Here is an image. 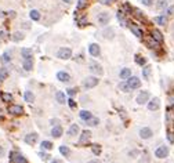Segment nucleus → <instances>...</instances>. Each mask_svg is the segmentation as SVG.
I'll list each match as a JSON object with an SVG mask.
<instances>
[{
  "label": "nucleus",
  "instance_id": "obj_1",
  "mask_svg": "<svg viewBox=\"0 0 174 163\" xmlns=\"http://www.w3.org/2000/svg\"><path fill=\"white\" fill-rule=\"evenodd\" d=\"M57 57L61 58V60H69L72 57V50L69 47H61L57 53Z\"/></svg>",
  "mask_w": 174,
  "mask_h": 163
},
{
  "label": "nucleus",
  "instance_id": "obj_2",
  "mask_svg": "<svg viewBox=\"0 0 174 163\" xmlns=\"http://www.w3.org/2000/svg\"><path fill=\"white\" fill-rule=\"evenodd\" d=\"M155 156L158 158V159H165L169 156V147L166 145H160V147L156 148V151H155Z\"/></svg>",
  "mask_w": 174,
  "mask_h": 163
},
{
  "label": "nucleus",
  "instance_id": "obj_3",
  "mask_svg": "<svg viewBox=\"0 0 174 163\" xmlns=\"http://www.w3.org/2000/svg\"><path fill=\"white\" fill-rule=\"evenodd\" d=\"M127 83H128L130 90H135V89H140L141 87V80L137 78V76H130V78L127 79Z\"/></svg>",
  "mask_w": 174,
  "mask_h": 163
},
{
  "label": "nucleus",
  "instance_id": "obj_4",
  "mask_svg": "<svg viewBox=\"0 0 174 163\" xmlns=\"http://www.w3.org/2000/svg\"><path fill=\"white\" fill-rule=\"evenodd\" d=\"M7 112L11 113V115H14V116H19V115L24 113V108L21 105H10L7 108Z\"/></svg>",
  "mask_w": 174,
  "mask_h": 163
},
{
  "label": "nucleus",
  "instance_id": "obj_5",
  "mask_svg": "<svg viewBox=\"0 0 174 163\" xmlns=\"http://www.w3.org/2000/svg\"><path fill=\"white\" fill-rule=\"evenodd\" d=\"M98 78H94V76H88V78L84 79V82H83V86L86 87V89H93L95 86L98 85Z\"/></svg>",
  "mask_w": 174,
  "mask_h": 163
},
{
  "label": "nucleus",
  "instance_id": "obj_6",
  "mask_svg": "<svg viewBox=\"0 0 174 163\" xmlns=\"http://www.w3.org/2000/svg\"><path fill=\"white\" fill-rule=\"evenodd\" d=\"M97 21H98V23L100 25H106V23H109V21H111V15L108 14V13H100L98 14V17H97Z\"/></svg>",
  "mask_w": 174,
  "mask_h": 163
},
{
  "label": "nucleus",
  "instance_id": "obj_7",
  "mask_svg": "<svg viewBox=\"0 0 174 163\" xmlns=\"http://www.w3.org/2000/svg\"><path fill=\"white\" fill-rule=\"evenodd\" d=\"M10 160L14 163H26V159L21 154H15V152H11L10 154Z\"/></svg>",
  "mask_w": 174,
  "mask_h": 163
},
{
  "label": "nucleus",
  "instance_id": "obj_8",
  "mask_svg": "<svg viewBox=\"0 0 174 163\" xmlns=\"http://www.w3.org/2000/svg\"><path fill=\"white\" fill-rule=\"evenodd\" d=\"M88 53H90V55H93V57H98V55L101 54V48H100V46L97 43H91L88 46Z\"/></svg>",
  "mask_w": 174,
  "mask_h": 163
},
{
  "label": "nucleus",
  "instance_id": "obj_9",
  "mask_svg": "<svg viewBox=\"0 0 174 163\" xmlns=\"http://www.w3.org/2000/svg\"><path fill=\"white\" fill-rule=\"evenodd\" d=\"M57 79H58L60 82H62V83H68V82L71 80V75H69L68 72H65V70H60V72L57 73Z\"/></svg>",
  "mask_w": 174,
  "mask_h": 163
},
{
  "label": "nucleus",
  "instance_id": "obj_10",
  "mask_svg": "<svg viewBox=\"0 0 174 163\" xmlns=\"http://www.w3.org/2000/svg\"><path fill=\"white\" fill-rule=\"evenodd\" d=\"M159 107H160V100L158 97H153L149 102H148V109L149 111H158Z\"/></svg>",
  "mask_w": 174,
  "mask_h": 163
},
{
  "label": "nucleus",
  "instance_id": "obj_11",
  "mask_svg": "<svg viewBox=\"0 0 174 163\" xmlns=\"http://www.w3.org/2000/svg\"><path fill=\"white\" fill-rule=\"evenodd\" d=\"M140 137L143 138V140H148L152 137V130H151L149 127H143V129H140Z\"/></svg>",
  "mask_w": 174,
  "mask_h": 163
},
{
  "label": "nucleus",
  "instance_id": "obj_12",
  "mask_svg": "<svg viewBox=\"0 0 174 163\" xmlns=\"http://www.w3.org/2000/svg\"><path fill=\"white\" fill-rule=\"evenodd\" d=\"M90 70H91L94 75H102V73H104L102 66H101V65H98L97 62H91V64H90Z\"/></svg>",
  "mask_w": 174,
  "mask_h": 163
},
{
  "label": "nucleus",
  "instance_id": "obj_13",
  "mask_svg": "<svg viewBox=\"0 0 174 163\" xmlns=\"http://www.w3.org/2000/svg\"><path fill=\"white\" fill-rule=\"evenodd\" d=\"M148 100H149V93H148V91H141V93L138 94V97H137V102H138L140 105L145 104Z\"/></svg>",
  "mask_w": 174,
  "mask_h": 163
},
{
  "label": "nucleus",
  "instance_id": "obj_14",
  "mask_svg": "<svg viewBox=\"0 0 174 163\" xmlns=\"http://www.w3.org/2000/svg\"><path fill=\"white\" fill-rule=\"evenodd\" d=\"M36 141H37V134L36 133H29L28 135H25V142L28 145H33Z\"/></svg>",
  "mask_w": 174,
  "mask_h": 163
},
{
  "label": "nucleus",
  "instance_id": "obj_15",
  "mask_svg": "<svg viewBox=\"0 0 174 163\" xmlns=\"http://www.w3.org/2000/svg\"><path fill=\"white\" fill-rule=\"evenodd\" d=\"M90 138H91V133L87 131V130H84V131L82 133V135H80L79 142H80V144H87V142L90 141Z\"/></svg>",
  "mask_w": 174,
  "mask_h": 163
},
{
  "label": "nucleus",
  "instance_id": "obj_16",
  "mask_svg": "<svg viewBox=\"0 0 174 163\" xmlns=\"http://www.w3.org/2000/svg\"><path fill=\"white\" fill-rule=\"evenodd\" d=\"M62 133H64V130H62L61 126H54V127L51 129V135L56 137V138H60V137L62 135Z\"/></svg>",
  "mask_w": 174,
  "mask_h": 163
},
{
  "label": "nucleus",
  "instance_id": "obj_17",
  "mask_svg": "<svg viewBox=\"0 0 174 163\" xmlns=\"http://www.w3.org/2000/svg\"><path fill=\"white\" fill-rule=\"evenodd\" d=\"M119 76H120L122 80H127V79L131 76V69H130V68H123V69L120 70Z\"/></svg>",
  "mask_w": 174,
  "mask_h": 163
},
{
  "label": "nucleus",
  "instance_id": "obj_18",
  "mask_svg": "<svg viewBox=\"0 0 174 163\" xmlns=\"http://www.w3.org/2000/svg\"><path fill=\"white\" fill-rule=\"evenodd\" d=\"M21 55H22V58H24V60H32V55H33V53H32L31 48L24 47V48L21 50Z\"/></svg>",
  "mask_w": 174,
  "mask_h": 163
},
{
  "label": "nucleus",
  "instance_id": "obj_19",
  "mask_svg": "<svg viewBox=\"0 0 174 163\" xmlns=\"http://www.w3.org/2000/svg\"><path fill=\"white\" fill-rule=\"evenodd\" d=\"M79 130H80V129H79V124L73 123V124H71V127L68 129V134H69V135H72V137H73V135H78Z\"/></svg>",
  "mask_w": 174,
  "mask_h": 163
},
{
  "label": "nucleus",
  "instance_id": "obj_20",
  "mask_svg": "<svg viewBox=\"0 0 174 163\" xmlns=\"http://www.w3.org/2000/svg\"><path fill=\"white\" fill-rule=\"evenodd\" d=\"M152 38L156 40L158 43H162V42H163V35H162V32L158 31V29H153V31H152Z\"/></svg>",
  "mask_w": 174,
  "mask_h": 163
},
{
  "label": "nucleus",
  "instance_id": "obj_21",
  "mask_svg": "<svg viewBox=\"0 0 174 163\" xmlns=\"http://www.w3.org/2000/svg\"><path fill=\"white\" fill-rule=\"evenodd\" d=\"M79 117L83 120V122H87L88 119H91V117H93V113H91V112H88V111H80Z\"/></svg>",
  "mask_w": 174,
  "mask_h": 163
},
{
  "label": "nucleus",
  "instance_id": "obj_22",
  "mask_svg": "<svg viewBox=\"0 0 174 163\" xmlns=\"http://www.w3.org/2000/svg\"><path fill=\"white\" fill-rule=\"evenodd\" d=\"M130 31L133 32V33H134L137 38H143V36H144L143 31H141V29H140L137 25H133V23H131V25H130Z\"/></svg>",
  "mask_w": 174,
  "mask_h": 163
},
{
  "label": "nucleus",
  "instance_id": "obj_23",
  "mask_svg": "<svg viewBox=\"0 0 174 163\" xmlns=\"http://www.w3.org/2000/svg\"><path fill=\"white\" fill-rule=\"evenodd\" d=\"M147 46L149 47V48H158V47H159V43H158V42H156L155 39H153L152 36H151V38H148V39H147Z\"/></svg>",
  "mask_w": 174,
  "mask_h": 163
},
{
  "label": "nucleus",
  "instance_id": "obj_24",
  "mask_svg": "<svg viewBox=\"0 0 174 163\" xmlns=\"http://www.w3.org/2000/svg\"><path fill=\"white\" fill-rule=\"evenodd\" d=\"M155 22L158 23V25H162V26H165V25L167 23L166 15H158V17H155Z\"/></svg>",
  "mask_w": 174,
  "mask_h": 163
},
{
  "label": "nucleus",
  "instance_id": "obj_25",
  "mask_svg": "<svg viewBox=\"0 0 174 163\" xmlns=\"http://www.w3.org/2000/svg\"><path fill=\"white\" fill-rule=\"evenodd\" d=\"M56 100L58 104H65L66 102V100H65V94L62 93V91H57L56 93Z\"/></svg>",
  "mask_w": 174,
  "mask_h": 163
},
{
  "label": "nucleus",
  "instance_id": "obj_26",
  "mask_svg": "<svg viewBox=\"0 0 174 163\" xmlns=\"http://www.w3.org/2000/svg\"><path fill=\"white\" fill-rule=\"evenodd\" d=\"M24 97H25V101L29 102V104H32V102L35 101V94L32 93V91H25Z\"/></svg>",
  "mask_w": 174,
  "mask_h": 163
},
{
  "label": "nucleus",
  "instance_id": "obj_27",
  "mask_svg": "<svg viewBox=\"0 0 174 163\" xmlns=\"http://www.w3.org/2000/svg\"><path fill=\"white\" fill-rule=\"evenodd\" d=\"M22 66H24L25 70H32V68H33V61L32 60H24Z\"/></svg>",
  "mask_w": 174,
  "mask_h": 163
},
{
  "label": "nucleus",
  "instance_id": "obj_28",
  "mask_svg": "<svg viewBox=\"0 0 174 163\" xmlns=\"http://www.w3.org/2000/svg\"><path fill=\"white\" fill-rule=\"evenodd\" d=\"M29 17H31L32 21H39L40 19V13L37 10H32L31 13H29Z\"/></svg>",
  "mask_w": 174,
  "mask_h": 163
},
{
  "label": "nucleus",
  "instance_id": "obj_29",
  "mask_svg": "<svg viewBox=\"0 0 174 163\" xmlns=\"http://www.w3.org/2000/svg\"><path fill=\"white\" fill-rule=\"evenodd\" d=\"M60 152H61V155L65 156V158H68V156L71 155V149L68 147H65V145H61V147H60Z\"/></svg>",
  "mask_w": 174,
  "mask_h": 163
},
{
  "label": "nucleus",
  "instance_id": "obj_30",
  "mask_svg": "<svg viewBox=\"0 0 174 163\" xmlns=\"http://www.w3.org/2000/svg\"><path fill=\"white\" fill-rule=\"evenodd\" d=\"M40 147H41V149H44V151H50V149H53V144L50 141H41Z\"/></svg>",
  "mask_w": 174,
  "mask_h": 163
},
{
  "label": "nucleus",
  "instance_id": "obj_31",
  "mask_svg": "<svg viewBox=\"0 0 174 163\" xmlns=\"http://www.w3.org/2000/svg\"><path fill=\"white\" fill-rule=\"evenodd\" d=\"M149 75H151V66L149 65H145L144 66V69H143V76H144V79H149Z\"/></svg>",
  "mask_w": 174,
  "mask_h": 163
},
{
  "label": "nucleus",
  "instance_id": "obj_32",
  "mask_svg": "<svg viewBox=\"0 0 174 163\" xmlns=\"http://www.w3.org/2000/svg\"><path fill=\"white\" fill-rule=\"evenodd\" d=\"M1 100H3V102H11L13 101V95L10 93H1Z\"/></svg>",
  "mask_w": 174,
  "mask_h": 163
},
{
  "label": "nucleus",
  "instance_id": "obj_33",
  "mask_svg": "<svg viewBox=\"0 0 174 163\" xmlns=\"http://www.w3.org/2000/svg\"><path fill=\"white\" fill-rule=\"evenodd\" d=\"M7 76H8V70L6 68H1L0 69V82H4L7 79Z\"/></svg>",
  "mask_w": 174,
  "mask_h": 163
},
{
  "label": "nucleus",
  "instance_id": "obj_34",
  "mask_svg": "<svg viewBox=\"0 0 174 163\" xmlns=\"http://www.w3.org/2000/svg\"><path fill=\"white\" fill-rule=\"evenodd\" d=\"M135 64H138V65L144 66V65L147 64V60L144 58L143 55H135Z\"/></svg>",
  "mask_w": 174,
  "mask_h": 163
},
{
  "label": "nucleus",
  "instance_id": "obj_35",
  "mask_svg": "<svg viewBox=\"0 0 174 163\" xmlns=\"http://www.w3.org/2000/svg\"><path fill=\"white\" fill-rule=\"evenodd\" d=\"M119 89H120L122 91H124V93H127V91H130V87H128V83H127L126 80H124V82H120V85H119Z\"/></svg>",
  "mask_w": 174,
  "mask_h": 163
},
{
  "label": "nucleus",
  "instance_id": "obj_36",
  "mask_svg": "<svg viewBox=\"0 0 174 163\" xmlns=\"http://www.w3.org/2000/svg\"><path fill=\"white\" fill-rule=\"evenodd\" d=\"M86 123H87V126H91V127H94V126H97V124L100 123V120H98V117H94V116H93L91 119H88Z\"/></svg>",
  "mask_w": 174,
  "mask_h": 163
},
{
  "label": "nucleus",
  "instance_id": "obj_37",
  "mask_svg": "<svg viewBox=\"0 0 174 163\" xmlns=\"http://www.w3.org/2000/svg\"><path fill=\"white\" fill-rule=\"evenodd\" d=\"M1 61L4 62V64H7V62L11 61V53H10V51H6L4 54L1 55Z\"/></svg>",
  "mask_w": 174,
  "mask_h": 163
},
{
  "label": "nucleus",
  "instance_id": "obj_38",
  "mask_svg": "<svg viewBox=\"0 0 174 163\" xmlns=\"http://www.w3.org/2000/svg\"><path fill=\"white\" fill-rule=\"evenodd\" d=\"M24 39V33H21V32H15L14 35H13V40L14 42H19V40Z\"/></svg>",
  "mask_w": 174,
  "mask_h": 163
},
{
  "label": "nucleus",
  "instance_id": "obj_39",
  "mask_svg": "<svg viewBox=\"0 0 174 163\" xmlns=\"http://www.w3.org/2000/svg\"><path fill=\"white\" fill-rule=\"evenodd\" d=\"M86 6H87V0H78V4H76L78 10H83Z\"/></svg>",
  "mask_w": 174,
  "mask_h": 163
},
{
  "label": "nucleus",
  "instance_id": "obj_40",
  "mask_svg": "<svg viewBox=\"0 0 174 163\" xmlns=\"http://www.w3.org/2000/svg\"><path fill=\"white\" fill-rule=\"evenodd\" d=\"M91 151H93L94 155H100V154H101V147L97 145V144H94V145H91Z\"/></svg>",
  "mask_w": 174,
  "mask_h": 163
},
{
  "label": "nucleus",
  "instance_id": "obj_41",
  "mask_svg": "<svg viewBox=\"0 0 174 163\" xmlns=\"http://www.w3.org/2000/svg\"><path fill=\"white\" fill-rule=\"evenodd\" d=\"M156 7H158V8H166L167 7V1H166V0H159Z\"/></svg>",
  "mask_w": 174,
  "mask_h": 163
},
{
  "label": "nucleus",
  "instance_id": "obj_42",
  "mask_svg": "<svg viewBox=\"0 0 174 163\" xmlns=\"http://www.w3.org/2000/svg\"><path fill=\"white\" fill-rule=\"evenodd\" d=\"M167 140H169L170 142H171V144H173V142H174V133H171V131L167 133Z\"/></svg>",
  "mask_w": 174,
  "mask_h": 163
},
{
  "label": "nucleus",
  "instance_id": "obj_43",
  "mask_svg": "<svg viewBox=\"0 0 174 163\" xmlns=\"http://www.w3.org/2000/svg\"><path fill=\"white\" fill-rule=\"evenodd\" d=\"M75 93H76V89H68V90H66V94H68V95H75Z\"/></svg>",
  "mask_w": 174,
  "mask_h": 163
},
{
  "label": "nucleus",
  "instance_id": "obj_44",
  "mask_svg": "<svg viewBox=\"0 0 174 163\" xmlns=\"http://www.w3.org/2000/svg\"><path fill=\"white\" fill-rule=\"evenodd\" d=\"M68 104H69V107H71V108H76V102L73 101V100H72V98H69V100H68Z\"/></svg>",
  "mask_w": 174,
  "mask_h": 163
},
{
  "label": "nucleus",
  "instance_id": "obj_45",
  "mask_svg": "<svg viewBox=\"0 0 174 163\" xmlns=\"http://www.w3.org/2000/svg\"><path fill=\"white\" fill-rule=\"evenodd\" d=\"M100 1H101L102 4H105V6H109V4H112L115 0H100Z\"/></svg>",
  "mask_w": 174,
  "mask_h": 163
},
{
  "label": "nucleus",
  "instance_id": "obj_46",
  "mask_svg": "<svg viewBox=\"0 0 174 163\" xmlns=\"http://www.w3.org/2000/svg\"><path fill=\"white\" fill-rule=\"evenodd\" d=\"M39 156H40V158H41V159H43V160H47L48 158H50V156H48L47 154H44V152H40V154H39Z\"/></svg>",
  "mask_w": 174,
  "mask_h": 163
},
{
  "label": "nucleus",
  "instance_id": "obj_47",
  "mask_svg": "<svg viewBox=\"0 0 174 163\" xmlns=\"http://www.w3.org/2000/svg\"><path fill=\"white\" fill-rule=\"evenodd\" d=\"M141 3H143V4H145V6H152L153 0H141Z\"/></svg>",
  "mask_w": 174,
  "mask_h": 163
},
{
  "label": "nucleus",
  "instance_id": "obj_48",
  "mask_svg": "<svg viewBox=\"0 0 174 163\" xmlns=\"http://www.w3.org/2000/svg\"><path fill=\"white\" fill-rule=\"evenodd\" d=\"M123 8H124L126 11H128V13H131V11H133V8L130 7V6H128L127 3H124V4H123Z\"/></svg>",
  "mask_w": 174,
  "mask_h": 163
},
{
  "label": "nucleus",
  "instance_id": "obj_49",
  "mask_svg": "<svg viewBox=\"0 0 174 163\" xmlns=\"http://www.w3.org/2000/svg\"><path fill=\"white\" fill-rule=\"evenodd\" d=\"M134 13H135V15L138 17V18H144V14L140 11V10H134Z\"/></svg>",
  "mask_w": 174,
  "mask_h": 163
},
{
  "label": "nucleus",
  "instance_id": "obj_50",
  "mask_svg": "<svg viewBox=\"0 0 174 163\" xmlns=\"http://www.w3.org/2000/svg\"><path fill=\"white\" fill-rule=\"evenodd\" d=\"M58 123H60V120H58V119H51V124H53V126H54V124L58 126Z\"/></svg>",
  "mask_w": 174,
  "mask_h": 163
},
{
  "label": "nucleus",
  "instance_id": "obj_51",
  "mask_svg": "<svg viewBox=\"0 0 174 163\" xmlns=\"http://www.w3.org/2000/svg\"><path fill=\"white\" fill-rule=\"evenodd\" d=\"M87 163H102V162L98 160V159H93V160H90V162H87Z\"/></svg>",
  "mask_w": 174,
  "mask_h": 163
},
{
  "label": "nucleus",
  "instance_id": "obj_52",
  "mask_svg": "<svg viewBox=\"0 0 174 163\" xmlns=\"http://www.w3.org/2000/svg\"><path fill=\"white\" fill-rule=\"evenodd\" d=\"M6 35H7V33H6V32H4V31H1V32H0V36H1V38H3V39H4V38H6Z\"/></svg>",
  "mask_w": 174,
  "mask_h": 163
},
{
  "label": "nucleus",
  "instance_id": "obj_53",
  "mask_svg": "<svg viewBox=\"0 0 174 163\" xmlns=\"http://www.w3.org/2000/svg\"><path fill=\"white\" fill-rule=\"evenodd\" d=\"M3 155H4V148L0 147V156H3Z\"/></svg>",
  "mask_w": 174,
  "mask_h": 163
},
{
  "label": "nucleus",
  "instance_id": "obj_54",
  "mask_svg": "<svg viewBox=\"0 0 174 163\" xmlns=\"http://www.w3.org/2000/svg\"><path fill=\"white\" fill-rule=\"evenodd\" d=\"M173 11H174V7H170L169 11H167V14H173Z\"/></svg>",
  "mask_w": 174,
  "mask_h": 163
},
{
  "label": "nucleus",
  "instance_id": "obj_55",
  "mask_svg": "<svg viewBox=\"0 0 174 163\" xmlns=\"http://www.w3.org/2000/svg\"><path fill=\"white\" fill-rule=\"evenodd\" d=\"M8 15H10V17H14V15H15V13H14V11H10V13H8Z\"/></svg>",
  "mask_w": 174,
  "mask_h": 163
},
{
  "label": "nucleus",
  "instance_id": "obj_56",
  "mask_svg": "<svg viewBox=\"0 0 174 163\" xmlns=\"http://www.w3.org/2000/svg\"><path fill=\"white\" fill-rule=\"evenodd\" d=\"M51 163H62V162H61V160H58V159H54Z\"/></svg>",
  "mask_w": 174,
  "mask_h": 163
},
{
  "label": "nucleus",
  "instance_id": "obj_57",
  "mask_svg": "<svg viewBox=\"0 0 174 163\" xmlns=\"http://www.w3.org/2000/svg\"><path fill=\"white\" fill-rule=\"evenodd\" d=\"M64 3H72V1H73V0H62Z\"/></svg>",
  "mask_w": 174,
  "mask_h": 163
},
{
  "label": "nucleus",
  "instance_id": "obj_58",
  "mask_svg": "<svg viewBox=\"0 0 174 163\" xmlns=\"http://www.w3.org/2000/svg\"><path fill=\"white\" fill-rule=\"evenodd\" d=\"M0 17H3V13H1V11H0Z\"/></svg>",
  "mask_w": 174,
  "mask_h": 163
},
{
  "label": "nucleus",
  "instance_id": "obj_59",
  "mask_svg": "<svg viewBox=\"0 0 174 163\" xmlns=\"http://www.w3.org/2000/svg\"><path fill=\"white\" fill-rule=\"evenodd\" d=\"M0 117H1V109H0Z\"/></svg>",
  "mask_w": 174,
  "mask_h": 163
}]
</instances>
